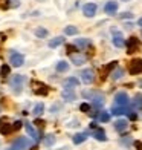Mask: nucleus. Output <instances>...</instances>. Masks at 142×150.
Instances as JSON below:
<instances>
[{
  "mask_svg": "<svg viewBox=\"0 0 142 150\" xmlns=\"http://www.w3.org/2000/svg\"><path fill=\"white\" fill-rule=\"evenodd\" d=\"M23 84H25V77L23 75H12L11 77V87L12 91H14L15 93H20L23 89Z\"/></svg>",
  "mask_w": 142,
  "mask_h": 150,
  "instance_id": "f03ea898",
  "label": "nucleus"
},
{
  "mask_svg": "<svg viewBox=\"0 0 142 150\" xmlns=\"http://www.w3.org/2000/svg\"><path fill=\"white\" fill-rule=\"evenodd\" d=\"M12 132V126L11 124H0V133L2 135H9Z\"/></svg>",
  "mask_w": 142,
  "mask_h": 150,
  "instance_id": "bb28decb",
  "label": "nucleus"
},
{
  "mask_svg": "<svg viewBox=\"0 0 142 150\" xmlns=\"http://www.w3.org/2000/svg\"><path fill=\"white\" fill-rule=\"evenodd\" d=\"M9 63H11V66H14V67H20V66L25 63V57L20 52L12 51L9 54Z\"/></svg>",
  "mask_w": 142,
  "mask_h": 150,
  "instance_id": "39448f33",
  "label": "nucleus"
},
{
  "mask_svg": "<svg viewBox=\"0 0 142 150\" xmlns=\"http://www.w3.org/2000/svg\"><path fill=\"white\" fill-rule=\"evenodd\" d=\"M9 72H11V66L3 64L2 67H0V75H2V77H6V75H9Z\"/></svg>",
  "mask_w": 142,
  "mask_h": 150,
  "instance_id": "7c9ffc66",
  "label": "nucleus"
},
{
  "mask_svg": "<svg viewBox=\"0 0 142 150\" xmlns=\"http://www.w3.org/2000/svg\"><path fill=\"white\" fill-rule=\"evenodd\" d=\"M61 97L66 100V101H73L77 97H75V93H73L72 91H69V89H64L63 91V93H61Z\"/></svg>",
  "mask_w": 142,
  "mask_h": 150,
  "instance_id": "aec40b11",
  "label": "nucleus"
},
{
  "mask_svg": "<svg viewBox=\"0 0 142 150\" xmlns=\"http://www.w3.org/2000/svg\"><path fill=\"white\" fill-rule=\"evenodd\" d=\"M78 84H79V81H78V78H75V77H69V78L64 80V89L72 91L73 87H77Z\"/></svg>",
  "mask_w": 142,
  "mask_h": 150,
  "instance_id": "dca6fc26",
  "label": "nucleus"
},
{
  "mask_svg": "<svg viewBox=\"0 0 142 150\" xmlns=\"http://www.w3.org/2000/svg\"><path fill=\"white\" fill-rule=\"evenodd\" d=\"M22 124H23L22 121H15V122H14V126H12V130H18V129L22 127Z\"/></svg>",
  "mask_w": 142,
  "mask_h": 150,
  "instance_id": "c9c22d12",
  "label": "nucleus"
},
{
  "mask_svg": "<svg viewBox=\"0 0 142 150\" xmlns=\"http://www.w3.org/2000/svg\"><path fill=\"white\" fill-rule=\"evenodd\" d=\"M67 69H69V63H67V61H58L57 63V71L58 72H66Z\"/></svg>",
  "mask_w": 142,
  "mask_h": 150,
  "instance_id": "cd10ccee",
  "label": "nucleus"
},
{
  "mask_svg": "<svg viewBox=\"0 0 142 150\" xmlns=\"http://www.w3.org/2000/svg\"><path fill=\"white\" fill-rule=\"evenodd\" d=\"M87 139V133H77L73 136V142L75 144H81V142H84Z\"/></svg>",
  "mask_w": 142,
  "mask_h": 150,
  "instance_id": "393cba45",
  "label": "nucleus"
},
{
  "mask_svg": "<svg viewBox=\"0 0 142 150\" xmlns=\"http://www.w3.org/2000/svg\"><path fill=\"white\" fill-rule=\"evenodd\" d=\"M121 2H128V0H121Z\"/></svg>",
  "mask_w": 142,
  "mask_h": 150,
  "instance_id": "ea45409f",
  "label": "nucleus"
},
{
  "mask_svg": "<svg viewBox=\"0 0 142 150\" xmlns=\"http://www.w3.org/2000/svg\"><path fill=\"white\" fill-rule=\"evenodd\" d=\"M93 136H95V139H98V141H105V139H107L105 132L103 130V129H96V130H95V133H93Z\"/></svg>",
  "mask_w": 142,
  "mask_h": 150,
  "instance_id": "6ab92c4d",
  "label": "nucleus"
},
{
  "mask_svg": "<svg viewBox=\"0 0 142 150\" xmlns=\"http://www.w3.org/2000/svg\"><path fill=\"white\" fill-rule=\"evenodd\" d=\"M43 142H44V146L51 147V146L55 144V136H53V135H46L44 139H43Z\"/></svg>",
  "mask_w": 142,
  "mask_h": 150,
  "instance_id": "a878e982",
  "label": "nucleus"
},
{
  "mask_svg": "<svg viewBox=\"0 0 142 150\" xmlns=\"http://www.w3.org/2000/svg\"><path fill=\"white\" fill-rule=\"evenodd\" d=\"M64 32L67 34V35H77V34H78V28H77V26H66Z\"/></svg>",
  "mask_w": 142,
  "mask_h": 150,
  "instance_id": "c85d7f7f",
  "label": "nucleus"
},
{
  "mask_svg": "<svg viewBox=\"0 0 142 150\" xmlns=\"http://www.w3.org/2000/svg\"><path fill=\"white\" fill-rule=\"evenodd\" d=\"M127 126H128V122L125 120H118L116 122H115V129H116L118 132H124L127 129Z\"/></svg>",
  "mask_w": 142,
  "mask_h": 150,
  "instance_id": "a211bd4d",
  "label": "nucleus"
},
{
  "mask_svg": "<svg viewBox=\"0 0 142 150\" xmlns=\"http://www.w3.org/2000/svg\"><path fill=\"white\" fill-rule=\"evenodd\" d=\"M138 25H139V26H142V18H139V20H138Z\"/></svg>",
  "mask_w": 142,
  "mask_h": 150,
  "instance_id": "58836bf2",
  "label": "nucleus"
},
{
  "mask_svg": "<svg viewBox=\"0 0 142 150\" xmlns=\"http://www.w3.org/2000/svg\"><path fill=\"white\" fill-rule=\"evenodd\" d=\"M43 110H44V104L43 103H38V104H35V107H34L32 113H34V117H40V115L43 113Z\"/></svg>",
  "mask_w": 142,
  "mask_h": 150,
  "instance_id": "5701e85b",
  "label": "nucleus"
},
{
  "mask_svg": "<svg viewBox=\"0 0 142 150\" xmlns=\"http://www.w3.org/2000/svg\"><path fill=\"white\" fill-rule=\"evenodd\" d=\"M125 46H127V52L128 54H134V52L139 49L141 42H139V38H136V37H130L125 42Z\"/></svg>",
  "mask_w": 142,
  "mask_h": 150,
  "instance_id": "0eeeda50",
  "label": "nucleus"
},
{
  "mask_svg": "<svg viewBox=\"0 0 142 150\" xmlns=\"http://www.w3.org/2000/svg\"><path fill=\"white\" fill-rule=\"evenodd\" d=\"M83 97L92 100L93 106L96 107V109L103 107V104H104V95L101 93V92H98V91H84L83 92Z\"/></svg>",
  "mask_w": 142,
  "mask_h": 150,
  "instance_id": "f257e3e1",
  "label": "nucleus"
},
{
  "mask_svg": "<svg viewBox=\"0 0 142 150\" xmlns=\"http://www.w3.org/2000/svg\"><path fill=\"white\" fill-rule=\"evenodd\" d=\"M98 118H99V121L107 122V121L110 120V113H109V112H101V113L98 115Z\"/></svg>",
  "mask_w": 142,
  "mask_h": 150,
  "instance_id": "2f4dec72",
  "label": "nucleus"
},
{
  "mask_svg": "<svg viewBox=\"0 0 142 150\" xmlns=\"http://www.w3.org/2000/svg\"><path fill=\"white\" fill-rule=\"evenodd\" d=\"M81 80H83V83H86V84L93 83V80H95L93 71L92 69H84L83 72H81Z\"/></svg>",
  "mask_w": 142,
  "mask_h": 150,
  "instance_id": "9d476101",
  "label": "nucleus"
},
{
  "mask_svg": "<svg viewBox=\"0 0 142 150\" xmlns=\"http://www.w3.org/2000/svg\"><path fill=\"white\" fill-rule=\"evenodd\" d=\"M75 46L77 47H81V49H84V47H89L90 46V42L87 38H78L75 42Z\"/></svg>",
  "mask_w": 142,
  "mask_h": 150,
  "instance_id": "412c9836",
  "label": "nucleus"
},
{
  "mask_svg": "<svg viewBox=\"0 0 142 150\" xmlns=\"http://www.w3.org/2000/svg\"><path fill=\"white\" fill-rule=\"evenodd\" d=\"M35 35L38 37V38H44V37H47V29H44V28H37L35 29Z\"/></svg>",
  "mask_w": 142,
  "mask_h": 150,
  "instance_id": "c756f323",
  "label": "nucleus"
},
{
  "mask_svg": "<svg viewBox=\"0 0 142 150\" xmlns=\"http://www.w3.org/2000/svg\"><path fill=\"white\" fill-rule=\"evenodd\" d=\"M133 107H136V109H142V93H136V95H134Z\"/></svg>",
  "mask_w": 142,
  "mask_h": 150,
  "instance_id": "b1692460",
  "label": "nucleus"
},
{
  "mask_svg": "<svg viewBox=\"0 0 142 150\" xmlns=\"http://www.w3.org/2000/svg\"><path fill=\"white\" fill-rule=\"evenodd\" d=\"M35 124H37L38 127H43V126H44V121H43V120H35Z\"/></svg>",
  "mask_w": 142,
  "mask_h": 150,
  "instance_id": "4c0bfd02",
  "label": "nucleus"
},
{
  "mask_svg": "<svg viewBox=\"0 0 142 150\" xmlns=\"http://www.w3.org/2000/svg\"><path fill=\"white\" fill-rule=\"evenodd\" d=\"M31 144H32L31 139L25 138V136H20V138H17V139L14 141L12 147H11V149H8V150H25V149L31 147Z\"/></svg>",
  "mask_w": 142,
  "mask_h": 150,
  "instance_id": "7ed1b4c3",
  "label": "nucleus"
},
{
  "mask_svg": "<svg viewBox=\"0 0 142 150\" xmlns=\"http://www.w3.org/2000/svg\"><path fill=\"white\" fill-rule=\"evenodd\" d=\"M69 55H70V60H72V63H73V64L79 66V64L86 63V55H83V54L73 52V54H69Z\"/></svg>",
  "mask_w": 142,
  "mask_h": 150,
  "instance_id": "2eb2a0df",
  "label": "nucleus"
},
{
  "mask_svg": "<svg viewBox=\"0 0 142 150\" xmlns=\"http://www.w3.org/2000/svg\"><path fill=\"white\" fill-rule=\"evenodd\" d=\"M96 5L95 3H86L84 6H83V14L86 16V17H93L95 14H96Z\"/></svg>",
  "mask_w": 142,
  "mask_h": 150,
  "instance_id": "9b49d317",
  "label": "nucleus"
},
{
  "mask_svg": "<svg viewBox=\"0 0 142 150\" xmlns=\"http://www.w3.org/2000/svg\"><path fill=\"white\" fill-rule=\"evenodd\" d=\"M104 11H105V14L113 16L115 12L118 11V2H115V0H110V2H107L105 6H104Z\"/></svg>",
  "mask_w": 142,
  "mask_h": 150,
  "instance_id": "ddd939ff",
  "label": "nucleus"
},
{
  "mask_svg": "<svg viewBox=\"0 0 142 150\" xmlns=\"http://www.w3.org/2000/svg\"><path fill=\"white\" fill-rule=\"evenodd\" d=\"M128 72L131 75H138V74H142V60L141 58H134L130 61L128 64Z\"/></svg>",
  "mask_w": 142,
  "mask_h": 150,
  "instance_id": "423d86ee",
  "label": "nucleus"
},
{
  "mask_svg": "<svg viewBox=\"0 0 142 150\" xmlns=\"http://www.w3.org/2000/svg\"><path fill=\"white\" fill-rule=\"evenodd\" d=\"M63 43H64V37H55L49 42V47H57V46L63 45Z\"/></svg>",
  "mask_w": 142,
  "mask_h": 150,
  "instance_id": "4be33fe9",
  "label": "nucleus"
},
{
  "mask_svg": "<svg viewBox=\"0 0 142 150\" xmlns=\"http://www.w3.org/2000/svg\"><path fill=\"white\" fill-rule=\"evenodd\" d=\"M134 147L138 150H142V141H134Z\"/></svg>",
  "mask_w": 142,
  "mask_h": 150,
  "instance_id": "e433bc0d",
  "label": "nucleus"
},
{
  "mask_svg": "<svg viewBox=\"0 0 142 150\" xmlns=\"http://www.w3.org/2000/svg\"><path fill=\"white\" fill-rule=\"evenodd\" d=\"M131 110H128L127 107H122V106H115L112 109V113L113 115H125V113H130Z\"/></svg>",
  "mask_w": 142,
  "mask_h": 150,
  "instance_id": "f3484780",
  "label": "nucleus"
},
{
  "mask_svg": "<svg viewBox=\"0 0 142 150\" xmlns=\"http://www.w3.org/2000/svg\"><path fill=\"white\" fill-rule=\"evenodd\" d=\"M32 91L35 95H41V97H46L49 93V87H47L44 83L41 81H32Z\"/></svg>",
  "mask_w": 142,
  "mask_h": 150,
  "instance_id": "20e7f679",
  "label": "nucleus"
},
{
  "mask_svg": "<svg viewBox=\"0 0 142 150\" xmlns=\"http://www.w3.org/2000/svg\"><path fill=\"white\" fill-rule=\"evenodd\" d=\"M113 45L116 47H122L125 45V40L122 37V34L118 32V31H113Z\"/></svg>",
  "mask_w": 142,
  "mask_h": 150,
  "instance_id": "4468645a",
  "label": "nucleus"
},
{
  "mask_svg": "<svg viewBox=\"0 0 142 150\" xmlns=\"http://www.w3.org/2000/svg\"><path fill=\"white\" fill-rule=\"evenodd\" d=\"M79 109H81V112H86V113L90 112V106L87 104V103H83V104L79 106Z\"/></svg>",
  "mask_w": 142,
  "mask_h": 150,
  "instance_id": "72a5a7b5",
  "label": "nucleus"
},
{
  "mask_svg": "<svg viewBox=\"0 0 142 150\" xmlns=\"http://www.w3.org/2000/svg\"><path fill=\"white\" fill-rule=\"evenodd\" d=\"M67 52H69V54L77 52V46L75 45H67Z\"/></svg>",
  "mask_w": 142,
  "mask_h": 150,
  "instance_id": "f704fd0d",
  "label": "nucleus"
},
{
  "mask_svg": "<svg viewBox=\"0 0 142 150\" xmlns=\"http://www.w3.org/2000/svg\"><path fill=\"white\" fill-rule=\"evenodd\" d=\"M116 66H118V61H112V63L105 64L103 69H101V80H105V77H107V75H110V72H112Z\"/></svg>",
  "mask_w": 142,
  "mask_h": 150,
  "instance_id": "f8f14e48",
  "label": "nucleus"
},
{
  "mask_svg": "<svg viewBox=\"0 0 142 150\" xmlns=\"http://www.w3.org/2000/svg\"><path fill=\"white\" fill-rule=\"evenodd\" d=\"M115 103H116V106H122V107H127L128 104V97L125 92H118L116 95H115Z\"/></svg>",
  "mask_w": 142,
  "mask_h": 150,
  "instance_id": "1a4fd4ad",
  "label": "nucleus"
},
{
  "mask_svg": "<svg viewBox=\"0 0 142 150\" xmlns=\"http://www.w3.org/2000/svg\"><path fill=\"white\" fill-rule=\"evenodd\" d=\"M141 87H142V81H141Z\"/></svg>",
  "mask_w": 142,
  "mask_h": 150,
  "instance_id": "79ce46f5",
  "label": "nucleus"
},
{
  "mask_svg": "<svg viewBox=\"0 0 142 150\" xmlns=\"http://www.w3.org/2000/svg\"><path fill=\"white\" fill-rule=\"evenodd\" d=\"M38 2H44V0H38Z\"/></svg>",
  "mask_w": 142,
  "mask_h": 150,
  "instance_id": "a19ab883",
  "label": "nucleus"
},
{
  "mask_svg": "<svg viewBox=\"0 0 142 150\" xmlns=\"http://www.w3.org/2000/svg\"><path fill=\"white\" fill-rule=\"evenodd\" d=\"M122 74H124V71L121 69V67H118V69L112 74V78H113V80H119L121 77H122Z\"/></svg>",
  "mask_w": 142,
  "mask_h": 150,
  "instance_id": "473e14b6",
  "label": "nucleus"
},
{
  "mask_svg": "<svg viewBox=\"0 0 142 150\" xmlns=\"http://www.w3.org/2000/svg\"><path fill=\"white\" fill-rule=\"evenodd\" d=\"M23 124H25V129H26V132H28V135L31 136V138H32L34 141L37 142V141L40 139V136H38V132H37V129L34 127V126L31 124V122H28V121H25Z\"/></svg>",
  "mask_w": 142,
  "mask_h": 150,
  "instance_id": "6e6552de",
  "label": "nucleus"
}]
</instances>
